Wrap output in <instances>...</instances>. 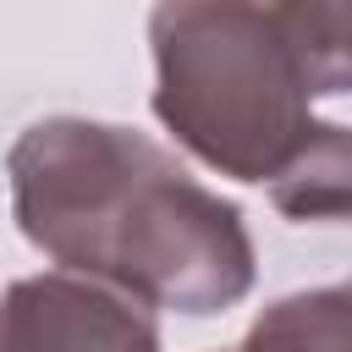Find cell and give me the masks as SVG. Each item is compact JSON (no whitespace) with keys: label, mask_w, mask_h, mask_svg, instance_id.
<instances>
[{"label":"cell","mask_w":352,"mask_h":352,"mask_svg":"<svg viewBox=\"0 0 352 352\" xmlns=\"http://www.w3.org/2000/svg\"><path fill=\"white\" fill-rule=\"evenodd\" d=\"M11 214L66 275L138 308L226 314L253 292V236L231 198L209 192L138 126L50 116L11 154Z\"/></svg>","instance_id":"6da1fadb"},{"label":"cell","mask_w":352,"mask_h":352,"mask_svg":"<svg viewBox=\"0 0 352 352\" xmlns=\"http://www.w3.org/2000/svg\"><path fill=\"white\" fill-rule=\"evenodd\" d=\"M154 116L187 154L236 182H275L314 132L302 66L275 6L176 0L148 11Z\"/></svg>","instance_id":"7a4b0ae2"},{"label":"cell","mask_w":352,"mask_h":352,"mask_svg":"<svg viewBox=\"0 0 352 352\" xmlns=\"http://www.w3.org/2000/svg\"><path fill=\"white\" fill-rule=\"evenodd\" d=\"M236 352H352V275L270 302Z\"/></svg>","instance_id":"5b68a950"},{"label":"cell","mask_w":352,"mask_h":352,"mask_svg":"<svg viewBox=\"0 0 352 352\" xmlns=\"http://www.w3.org/2000/svg\"><path fill=\"white\" fill-rule=\"evenodd\" d=\"M308 94H352V0L275 6Z\"/></svg>","instance_id":"8992f818"},{"label":"cell","mask_w":352,"mask_h":352,"mask_svg":"<svg viewBox=\"0 0 352 352\" xmlns=\"http://www.w3.org/2000/svg\"><path fill=\"white\" fill-rule=\"evenodd\" d=\"M0 352H160V324L132 297L50 270L0 292Z\"/></svg>","instance_id":"3957f363"},{"label":"cell","mask_w":352,"mask_h":352,"mask_svg":"<svg viewBox=\"0 0 352 352\" xmlns=\"http://www.w3.org/2000/svg\"><path fill=\"white\" fill-rule=\"evenodd\" d=\"M270 204L286 220H352V126L314 121L292 165L270 182Z\"/></svg>","instance_id":"277c9868"}]
</instances>
